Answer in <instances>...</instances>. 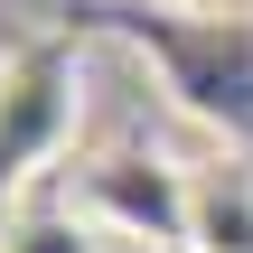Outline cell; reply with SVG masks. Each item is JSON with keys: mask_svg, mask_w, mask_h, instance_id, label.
I'll use <instances>...</instances> for the list:
<instances>
[{"mask_svg": "<svg viewBox=\"0 0 253 253\" xmlns=\"http://www.w3.org/2000/svg\"><path fill=\"white\" fill-rule=\"evenodd\" d=\"M178 253H253V169H244V160L188 169V225H178Z\"/></svg>", "mask_w": 253, "mask_h": 253, "instance_id": "6da1fadb", "label": "cell"}, {"mask_svg": "<svg viewBox=\"0 0 253 253\" xmlns=\"http://www.w3.org/2000/svg\"><path fill=\"white\" fill-rule=\"evenodd\" d=\"M113 235L84 216V207H56V197H28L0 216V253H103Z\"/></svg>", "mask_w": 253, "mask_h": 253, "instance_id": "7a4b0ae2", "label": "cell"}, {"mask_svg": "<svg viewBox=\"0 0 253 253\" xmlns=\"http://www.w3.org/2000/svg\"><path fill=\"white\" fill-rule=\"evenodd\" d=\"M160 9H225V0H160Z\"/></svg>", "mask_w": 253, "mask_h": 253, "instance_id": "3957f363", "label": "cell"}]
</instances>
